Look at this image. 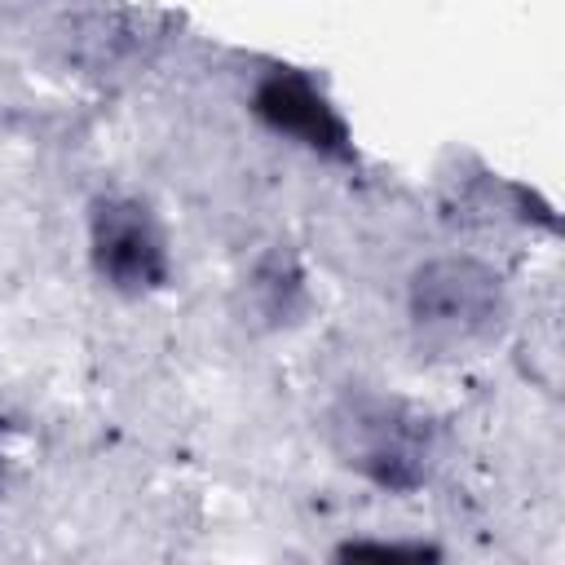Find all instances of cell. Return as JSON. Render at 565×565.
I'll return each instance as SVG.
<instances>
[{
    "instance_id": "cell-1",
    "label": "cell",
    "mask_w": 565,
    "mask_h": 565,
    "mask_svg": "<svg viewBox=\"0 0 565 565\" xmlns=\"http://www.w3.org/2000/svg\"><path fill=\"white\" fill-rule=\"evenodd\" d=\"M349 437L344 455L380 486H415L428 472V428L393 402H362L340 424Z\"/></svg>"
},
{
    "instance_id": "cell-3",
    "label": "cell",
    "mask_w": 565,
    "mask_h": 565,
    "mask_svg": "<svg viewBox=\"0 0 565 565\" xmlns=\"http://www.w3.org/2000/svg\"><path fill=\"white\" fill-rule=\"evenodd\" d=\"M93 243L102 274H110L124 287H146L163 274V247L159 234L137 203H102L93 221Z\"/></svg>"
},
{
    "instance_id": "cell-2",
    "label": "cell",
    "mask_w": 565,
    "mask_h": 565,
    "mask_svg": "<svg viewBox=\"0 0 565 565\" xmlns=\"http://www.w3.org/2000/svg\"><path fill=\"white\" fill-rule=\"evenodd\" d=\"M499 278L481 274L477 265H459V260H446V265H433L419 274L415 282V313L419 322L428 327H459V335H468L472 327H486L490 313H494V300H499Z\"/></svg>"
}]
</instances>
